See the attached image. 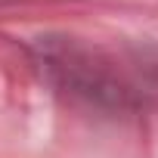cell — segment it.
Segmentation results:
<instances>
[{
  "instance_id": "cell-1",
  "label": "cell",
  "mask_w": 158,
  "mask_h": 158,
  "mask_svg": "<svg viewBox=\"0 0 158 158\" xmlns=\"http://www.w3.org/2000/svg\"><path fill=\"white\" fill-rule=\"evenodd\" d=\"M37 62L53 81L81 96L87 102L99 106H127L136 99V84L130 77V68L115 62L112 56L90 50L84 44H74L68 37H47L37 44Z\"/></svg>"
}]
</instances>
